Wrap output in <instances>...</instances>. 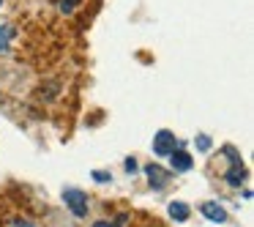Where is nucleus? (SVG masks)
Instances as JSON below:
<instances>
[{"instance_id":"f257e3e1","label":"nucleus","mask_w":254,"mask_h":227,"mask_svg":"<svg viewBox=\"0 0 254 227\" xmlns=\"http://www.w3.org/2000/svg\"><path fill=\"white\" fill-rule=\"evenodd\" d=\"M224 151H227V159L232 161V167L227 170V183H230V186H241V183L246 181V170H243V164H241V156L235 153L232 145H227Z\"/></svg>"},{"instance_id":"f03ea898","label":"nucleus","mask_w":254,"mask_h":227,"mask_svg":"<svg viewBox=\"0 0 254 227\" xmlns=\"http://www.w3.org/2000/svg\"><path fill=\"white\" fill-rule=\"evenodd\" d=\"M63 200H66V205L71 208L74 216H79V219L88 216V197H85V192H79V189H66V192H63Z\"/></svg>"},{"instance_id":"7ed1b4c3","label":"nucleus","mask_w":254,"mask_h":227,"mask_svg":"<svg viewBox=\"0 0 254 227\" xmlns=\"http://www.w3.org/2000/svg\"><path fill=\"white\" fill-rule=\"evenodd\" d=\"M175 148H178L175 134H172V132H167V129L156 132V137H153V153H156V156H170Z\"/></svg>"},{"instance_id":"20e7f679","label":"nucleus","mask_w":254,"mask_h":227,"mask_svg":"<svg viewBox=\"0 0 254 227\" xmlns=\"http://www.w3.org/2000/svg\"><path fill=\"white\" fill-rule=\"evenodd\" d=\"M170 159H172V170L175 172H189L194 167V159H191V153H186V151H181V148H175L170 153Z\"/></svg>"},{"instance_id":"39448f33","label":"nucleus","mask_w":254,"mask_h":227,"mask_svg":"<svg viewBox=\"0 0 254 227\" xmlns=\"http://www.w3.org/2000/svg\"><path fill=\"white\" fill-rule=\"evenodd\" d=\"M202 216L205 219H210V222H216V225H224L227 222V211L221 208L219 203H213V200H208V203H202Z\"/></svg>"},{"instance_id":"423d86ee","label":"nucleus","mask_w":254,"mask_h":227,"mask_svg":"<svg viewBox=\"0 0 254 227\" xmlns=\"http://www.w3.org/2000/svg\"><path fill=\"white\" fill-rule=\"evenodd\" d=\"M145 175H148V183H150L153 189H164L167 183H170L167 170H161V167H156V164H148V167H145Z\"/></svg>"},{"instance_id":"0eeeda50","label":"nucleus","mask_w":254,"mask_h":227,"mask_svg":"<svg viewBox=\"0 0 254 227\" xmlns=\"http://www.w3.org/2000/svg\"><path fill=\"white\" fill-rule=\"evenodd\" d=\"M189 214H191V211H189V205H186V203H181V200L170 203V216H172L175 222H186V219H189Z\"/></svg>"},{"instance_id":"6e6552de","label":"nucleus","mask_w":254,"mask_h":227,"mask_svg":"<svg viewBox=\"0 0 254 227\" xmlns=\"http://www.w3.org/2000/svg\"><path fill=\"white\" fill-rule=\"evenodd\" d=\"M194 143H197V151H202V153H205V151H210V145H213L208 134H199V137L194 140Z\"/></svg>"},{"instance_id":"1a4fd4ad","label":"nucleus","mask_w":254,"mask_h":227,"mask_svg":"<svg viewBox=\"0 0 254 227\" xmlns=\"http://www.w3.org/2000/svg\"><path fill=\"white\" fill-rule=\"evenodd\" d=\"M123 222H126V216H118V219L112 222V225H110V222H96L93 227H123Z\"/></svg>"},{"instance_id":"9d476101","label":"nucleus","mask_w":254,"mask_h":227,"mask_svg":"<svg viewBox=\"0 0 254 227\" xmlns=\"http://www.w3.org/2000/svg\"><path fill=\"white\" fill-rule=\"evenodd\" d=\"M77 3H79V0H63V3H61V11H63V14H71Z\"/></svg>"},{"instance_id":"9b49d317","label":"nucleus","mask_w":254,"mask_h":227,"mask_svg":"<svg viewBox=\"0 0 254 227\" xmlns=\"http://www.w3.org/2000/svg\"><path fill=\"white\" fill-rule=\"evenodd\" d=\"M93 178H96L99 183H107V181H110V175H107V172H101V170H96V172H93Z\"/></svg>"},{"instance_id":"f8f14e48","label":"nucleus","mask_w":254,"mask_h":227,"mask_svg":"<svg viewBox=\"0 0 254 227\" xmlns=\"http://www.w3.org/2000/svg\"><path fill=\"white\" fill-rule=\"evenodd\" d=\"M123 167H126L128 172H134V170H137V161H134V159H126V161H123Z\"/></svg>"},{"instance_id":"ddd939ff","label":"nucleus","mask_w":254,"mask_h":227,"mask_svg":"<svg viewBox=\"0 0 254 227\" xmlns=\"http://www.w3.org/2000/svg\"><path fill=\"white\" fill-rule=\"evenodd\" d=\"M14 227H36V225H30V222H25V219H17V222H14Z\"/></svg>"},{"instance_id":"4468645a","label":"nucleus","mask_w":254,"mask_h":227,"mask_svg":"<svg viewBox=\"0 0 254 227\" xmlns=\"http://www.w3.org/2000/svg\"><path fill=\"white\" fill-rule=\"evenodd\" d=\"M0 6H3V0H0Z\"/></svg>"}]
</instances>
